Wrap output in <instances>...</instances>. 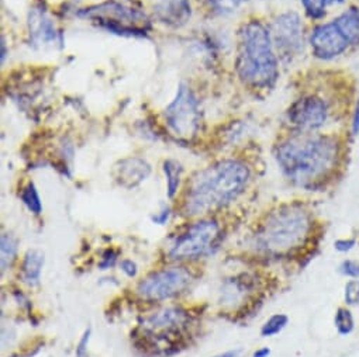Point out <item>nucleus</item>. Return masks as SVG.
Listing matches in <instances>:
<instances>
[{
    "label": "nucleus",
    "mask_w": 359,
    "mask_h": 357,
    "mask_svg": "<svg viewBox=\"0 0 359 357\" xmlns=\"http://www.w3.org/2000/svg\"><path fill=\"white\" fill-rule=\"evenodd\" d=\"M251 181L250 167L238 159H224L195 173L181 197V214L203 218L236 202Z\"/></svg>",
    "instance_id": "1"
},
{
    "label": "nucleus",
    "mask_w": 359,
    "mask_h": 357,
    "mask_svg": "<svg viewBox=\"0 0 359 357\" xmlns=\"http://www.w3.org/2000/svg\"><path fill=\"white\" fill-rule=\"evenodd\" d=\"M275 159L287 181L311 190L324 185L338 163V145L334 138L313 132H299L282 141Z\"/></svg>",
    "instance_id": "2"
},
{
    "label": "nucleus",
    "mask_w": 359,
    "mask_h": 357,
    "mask_svg": "<svg viewBox=\"0 0 359 357\" xmlns=\"http://www.w3.org/2000/svg\"><path fill=\"white\" fill-rule=\"evenodd\" d=\"M311 214L299 204H285L266 214L250 237V249L262 258H287L309 242Z\"/></svg>",
    "instance_id": "3"
},
{
    "label": "nucleus",
    "mask_w": 359,
    "mask_h": 357,
    "mask_svg": "<svg viewBox=\"0 0 359 357\" xmlns=\"http://www.w3.org/2000/svg\"><path fill=\"white\" fill-rule=\"evenodd\" d=\"M196 316L181 305H168L142 316L131 332L134 346L145 356L169 357L194 337Z\"/></svg>",
    "instance_id": "4"
},
{
    "label": "nucleus",
    "mask_w": 359,
    "mask_h": 357,
    "mask_svg": "<svg viewBox=\"0 0 359 357\" xmlns=\"http://www.w3.org/2000/svg\"><path fill=\"white\" fill-rule=\"evenodd\" d=\"M271 31L259 22L245 23L238 34L237 72L252 89H272L279 78Z\"/></svg>",
    "instance_id": "5"
},
{
    "label": "nucleus",
    "mask_w": 359,
    "mask_h": 357,
    "mask_svg": "<svg viewBox=\"0 0 359 357\" xmlns=\"http://www.w3.org/2000/svg\"><path fill=\"white\" fill-rule=\"evenodd\" d=\"M223 242V230L216 218L203 217L170 235L165 256L172 263H191L215 255Z\"/></svg>",
    "instance_id": "6"
},
{
    "label": "nucleus",
    "mask_w": 359,
    "mask_h": 357,
    "mask_svg": "<svg viewBox=\"0 0 359 357\" xmlns=\"http://www.w3.org/2000/svg\"><path fill=\"white\" fill-rule=\"evenodd\" d=\"M195 281L194 270L177 263L148 273L135 284L134 295L144 304H161L184 295Z\"/></svg>",
    "instance_id": "7"
},
{
    "label": "nucleus",
    "mask_w": 359,
    "mask_h": 357,
    "mask_svg": "<svg viewBox=\"0 0 359 357\" xmlns=\"http://www.w3.org/2000/svg\"><path fill=\"white\" fill-rule=\"evenodd\" d=\"M78 16L118 36L144 37L151 29V22L142 10L116 0L83 9Z\"/></svg>",
    "instance_id": "8"
},
{
    "label": "nucleus",
    "mask_w": 359,
    "mask_h": 357,
    "mask_svg": "<svg viewBox=\"0 0 359 357\" xmlns=\"http://www.w3.org/2000/svg\"><path fill=\"white\" fill-rule=\"evenodd\" d=\"M163 118L173 135L181 139H192L201 125L199 102L187 85H179L175 99L165 108Z\"/></svg>",
    "instance_id": "9"
},
{
    "label": "nucleus",
    "mask_w": 359,
    "mask_h": 357,
    "mask_svg": "<svg viewBox=\"0 0 359 357\" xmlns=\"http://www.w3.org/2000/svg\"><path fill=\"white\" fill-rule=\"evenodd\" d=\"M271 37L273 47L285 59L299 55L303 50V24L300 18L293 12L280 15L272 23Z\"/></svg>",
    "instance_id": "10"
},
{
    "label": "nucleus",
    "mask_w": 359,
    "mask_h": 357,
    "mask_svg": "<svg viewBox=\"0 0 359 357\" xmlns=\"http://www.w3.org/2000/svg\"><path fill=\"white\" fill-rule=\"evenodd\" d=\"M328 117L327 103L316 96H306L294 102L289 111L287 120L300 132H313L321 128Z\"/></svg>",
    "instance_id": "11"
},
{
    "label": "nucleus",
    "mask_w": 359,
    "mask_h": 357,
    "mask_svg": "<svg viewBox=\"0 0 359 357\" xmlns=\"http://www.w3.org/2000/svg\"><path fill=\"white\" fill-rule=\"evenodd\" d=\"M349 46L348 38L334 20L317 26L310 36L311 51L318 59H334L344 54Z\"/></svg>",
    "instance_id": "12"
},
{
    "label": "nucleus",
    "mask_w": 359,
    "mask_h": 357,
    "mask_svg": "<svg viewBox=\"0 0 359 357\" xmlns=\"http://www.w3.org/2000/svg\"><path fill=\"white\" fill-rule=\"evenodd\" d=\"M151 174V164L137 156L118 160L113 169L114 181L124 189H134L145 182Z\"/></svg>",
    "instance_id": "13"
},
{
    "label": "nucleus",
    "mask_w": 359,
    "mask_h": 357,
    "mask_svg": "<svg viewBox=\"0 0 359 357\" xmlns=\"http://www.w3.org/2000/svg\"><path fill=\"white\" fill-rule=\"evenodd\" d=\"M255 290V279L250 274H240L223 283L220 302L230 308H245Z\"/></svg>",
    "instance_id": "14"
},
{
    "label": "nucleus",
    "mask_w": 359,
    "mask_h": 357,
    "mask_svg": "<svg viewBox=\"0 0 359 357\" xmlns=\"http://www.w3.org/2000/svg\"><path fill=\"white\" fill-rule=\"evenodd\" d=\"M154 13L162 24L179 29L191 20L192 6L189 0H158Z\"/></svg>",
    "instance_id": "15"
},
{
    "label": "nucleus",
    "mask_w": 359,
    "mask_h": 357,
    "mask_svg": "<svg viewBox=\"0 0 359 357\" xmlns=\"http://www.w3.org/2000/svg\"><path fill=\"white\" fill-rule=\"evenodd\" d=\"M29 31L32 41L37 46H48L58 40L54 22L41 8H36L29 15Z\"/></svg>",
    "instance_id": "16"
},
{
    "label": "nucleus",
    "mask_w": 359,
    "mask_h": 357,
    "mask_svg": "<svg viewBox=\"0 0 359 357\" xmlns=\"http://www.w3.org/2000/svg\"><path fill=\"white\" fill-rule=\"evenodd\" d=\"M46 255L40 249H30L20 262V279L29 287H37L41 280Z\"/></svg>",
    "instance_id": "17"
},
{
    "label": "nucleus",
    "mask_w": 359,
    "mask_h": 357,
    "mask_svg": "<svg viewBox=\"0 0 359 357\" xmlns=\"http://www.w3.org/2000/svg\"><path fill=\"white\" fill-rule=\"evenodd\" d=\"M162 170H163L165 181H166V195H168V199L173 200L176 197V195L179 193V188H181L184 167L177 160L168 159V160L163 162Z\"/></svg>",
    "instance_id": "18"
},
{
    "label": "nucleus",
    "mask_w": 359,
    "mask_h": 357,
    "mask_svg": "<svg viewBox=\"0 0 359 357\" xmlns=\"http://www.w3.org/2000/svg\"><path fill=\"white\" fill-rule=\"evenodd\" d=\"M19 239L12 232H4L0 237V267L2 273L9 270L18 260Z\"/></svg>",
    "instance_id": "19"
},
{
    "label": "nucleus",
    "mask_w": 359,
    "mask_h": 357,
    "mask_svg": "<svg viewBox=\"0 0 359 357\" xmlns=\"http://www.w3.org/2000/svg\"><path fill=\"white\" fill-rule=\"evenodd\" d=\"M351 46L359 44V9L352 8L334 20Z\"/></svg>",
    "instance_id": "20"
},
{
    "label": "nucleus",
    "mask_w": 359,
    "mask_h": 357,
    "mask_svg": "<svg viewBox=\"0 0 359 357\" xmlns=\"http://www.w3.org/2000/svg\"><path fill=\"white\" fill-rule=\"evenodd\" d=\"M19 199L33 216H41L43 202H41L40 193L33 182H27L25 186H22V189L19 192Z\"/></svg>",
    "instance_id": "21"
},
{
    "label": "nucleus",
    "mask_w": 359,
    "mask_h": 357,
    "mask_svg": "<svg viewBox=\"0 0 359 357\" xmlns=\"http://www.w3.org/2000/svg\"><path fill=\"white\" fill-rule=\"evenodd\" d=\"M334 326L341 336H348L355 329V318L349 307H338L334 315Z\"/></svg>",
    "instance_id": "22"
},
{
    "label": "nucleus",
    "mask_w": 359,
    "mask_h": 357,
    "mask_svg": "<svg viewBox=\"0 0 359 357\" xmlns=\"http://www.w3.org/2000/svg\"><path fill=\"white\" fill-rule=\"evenodd\" d=\"M345 0H302L306 15L310 19H321L325 16V10L330 5H341Z\"/></svg>",
    "instance_id": "23"
},
{
    "label": "nucleus",
    "mask_w": 359,
    "mask_h": 357,
    "mask_svg": "<svg viewBox=\"0 0 359 357\" xmlns=\"http://www.w3.org/2000/svg\"><path fill=\"white\" fill-rule=\"evenodd\" d=\"M287 323H289V316L286 314H273L264 322L261 328V335L264 337L276 336L286 328Z\"/></svg>",
    "instance_id": "24"
},
{
    "label": "nucleus",
    "mask_w": 359,
    "mask_h": 357,
    "mask_svg": "<svg viewBox=\"0 0 359 357\" xmlns=\"http://www.w3.org/2000/svg\"><path fill=\"white\" fill-rule=\"evenodd\" d=\"M210 9L217 13H231L237 10L241 5H244L248 0H205Z\"/></svg>",
    "instance_id": "25"
},
{
    "label": "nucleus",
    "mask_w": 359,
    "mask_h": 357,
    "mask_svg": "<svg viewBox=\"0 0 359 357\" xmlns=\"http://www.w3.org/2000/svg\"><path fill=\"white\" fill-rule=\"evenodd\" d=\"M344 301L346 307L359 305V280H348L344 286Z\"/></svg>",
    "instance_id": "26"
},
{
    "label": "nucleus",
    "mask_w": 359,
    "mask_h": 357,
    "mask_svg": "<svg viewBox=\"0 0 359 357\" xmlns=\"http://www.w3.org/2000/svg\"><path fill=\"white\" fill-rule=\"evenodd\" d=\"M339 273L348 279L359 280V260L355 259H345L341 262L338 267Z\"/></svg>",
    "instance_id": "27"
},
{
    "label": "nucleus",
    "mask_w": 359,
    "mask_h": 357,
    "mask_svg": "<svg viewBox=\"0 0 359 357\" xmlns=\"http://www.w3.org/2000/svg\"><path fill=\"white\" fill-rule=\"evenodd\" d=\"M118 256H120V252L114 248H107L103 253H102V258L99 260V269L100 270H107L110 267H113L117 260H118Z\"/></svg>",
    "instance_id": "28"
},
{
    "label": "nucleus",
    "mask_w": 359,
    "mask_h": 357,
    "mask_svg": "<svg viewBox=\"0 0 359 357\" xmlns=\"http://www.w3.org/2000/svg\"><path fill=\"white\" fill-rule=\"evenodd\" d=\"M90 335H92V329L88 328L85 329V332L82 333L76 349H75V357H90L88 346H89V340H90Z\"/></svg>",
    "instance_id": "29"
},
{
    "label": "nucleus",
    "mask_w": 359,
    "mask_h": 357,
    "mask_svg": "<svg viewBox=\"0 0 359 357\" xmlns=\"http://www.w3.org/2000/svg\"><path fill=\"white\" fill-rule=\"evenodd\" d=\"M120 270H121L127 277H130V279H134V277H137V274H138V266H137V263H135L134 260H131V259H123V260L120 262Z\"/></svg>",
    "instance_id": "30"
},
{
    "label": "nucleus",
    "mask_w": 359,
    "mask_h": 357,
    "mask_svg": "<svg viewBox=\"0 0 359 357\" xmlns=\"http://www.w3.org/2000/svg\"><path fill=\"white\" fill-rule=\"evenodd\" d=\"M355 246H356V239H352V238H341L334 242V249L338 251L339 253H346L352 251Z\"/></svg>",
    "instance_id": "31"
},
{
    "label": "nucleus",
    "mask_w": 359,
    "mask_h": 357,
    "mask_svg": "<svg viewBox=\"0 0 359 357\" xmlns=\"http://www.w3.org/2000/svg\"><path fill=\"white\" fill-rule=\"evenodd\" d=\"M170 217V209L168 206H163L155 216H152V223L156 225H165Z\"/></svg>",
    "instance_id": "32"
},
{
    "label": "nucleus",
    "mask_w": 359,
    "mask_h": 357,
    "mask_svg": "<svg viewBox=\"0 0 359 357\" xmlns=\"http://www.w3.org/2000/svg\"><path fill=\"white\" fill-rule=\"evenodd\" d=\"M351 130L352 134L356 136L359 135V100L355 106V111H353V117H352V124H351Z\"/></svg>",
    "instance_id": "33"
},
{
    "label": "nucleus",
    "mask_w": 359,
    "mask_h": 357,
    "mask_svg": "<svg viewBox=\"0 0 359 357\" xmlns=\"http://www.w3.org/2000/svg\"><path fill=\"white\" fill-rule=\"evenodd\" d=\"M271 349L269 347H259L252 353V357H269Z\"/></svg>",
    "instance_id": "34"
},
{
    "label": "nucleus",
    "mask_w": 359,
    "mask_h": 357,
    "mask_svg": "<svg viewBox=\"0 0 359 357\" xmlns=\"http://www.w3.org/2000/svg\"><path fill=\"white\" fill-rule=\"evenodd\" d=\"M238 354H240V350L236 349V350H229V351L220 353V354H217L215 357H238Z\"/></svg>",
    "instance_id": "35"
},
{
    "label": "nucleus",
    "mask_w": 359,
    "mask_h": 357,
    "mask_svg": "<svg viewBox=\"0 0 359 357\" xmlns=\"http://www.w3.org/2000/svg\"><path fill=\"white\" fill-rule=\"evenodd\" d=\"M6 58V43L5 40H2V62H5Z\"/></svg>",
    "instance_id": "36"
}]
</instances>
